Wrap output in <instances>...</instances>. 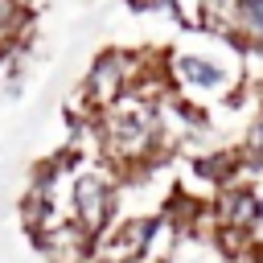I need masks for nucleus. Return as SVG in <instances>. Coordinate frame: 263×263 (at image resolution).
Returning <instances> with one entry per match:
<instances>
[{"label": "nucleus", "mask_w": 263, "mask_h": 263, "mask_svg": "<svg viewBox=\"0 0 263 263\" xmlns=\"http://www.w3.org/2000/svg\"><path fill=\"white\" fill-rule=\"evenodd\" d=\"M238 156H242V177H247V168L263 173V103H259L255 119H251V123H247V132H242Z\"/></svg>", "instance_id": "obj_9"}, {"label": "nucleus", "mask_w": 263, "mask_h": 263, "mask_svg": "<svg viewBox=\"0 0 263 263\" xmlns=\"http://www.w3.org/2000/svg\"><path fill=\"white\" fill-rule=\"evenodd\" d=\"M37 247L45 255V263H90V251H95V238L70 218V222H58V226H45L37 234Z\"/></svg>", "instance_id": "obj_6"}, {"label": "nucleus", "mask_w": 263, "mask_h": 263, "mask_svg": "<svg viewBox=\"0 0 263 263\" xmlns=\"http://www.w3.org/2000/svg\"><path fill=\"white\" fill-rule=\"evenodd\" d=\"M214 226L218 230H238V234H255L263 226V193L234 181V185H222L218 197H214Z\"/></svg>", "instance_id": "obj_4"}, {"label": "nucleus", "mask_w": 263, "mask_h": 263, "mask_svg": "<svg viewBox=\"0 0 263 263\" xmlns=\"http://www.w3.org/2000/svg\"><path fill=\"white\" fill-rule=\"evenodd\" d=\"M197 33L238 45V0H197Z\"/></svg>", "instance_id": "obj_7"}, {"label": "nucleus", "mask_w": 263, "mask_h": 263, "mask_svg": "<svg viewBox=\"0 0 263 263\" xmlns=\"http://www.w3.org/2000/svg\"><path fill=\"white\" fill-rule=\"evenodd\" d=\"M148 66H152V58L144 53V49H127V45H107L103 53H95V62L86 66V74H82V95L95 103V111H103V107H111L123 90H132L144 74H148Z\"/></svg>", "instance_id": "obj_3"}, {"label": "nucleus", "mask_w": 263, "mask_h": 263, "mask_svg": "<svg viewBox=\"0 0 263 263\" xmlns=\"http://www.w3.org/2000/svg\"><path fill=\"white\" fill-rule=\"evenodd\" d=\"M189 230L177 222L173 210H160L152 218H140V247H136V263H173L181 251V238Z\"/></svg>", "instance_id": "obj_5"}, {"label": "nucleus", "mask_w": 263, "mask_h": 263, "mask_svg": "<svg viewBox=\"0 0 263 263\" xmlns=\"http://www.w3.org/2000/svg\"><path fill=\"white\" fill-rule=\"evenodd\" d=\"M70 218L99 238L119 222V189L111 177V164L103 156H74V185H70Z\"/></svg>", "instance_id": "obj_2"}, {"label": "nucleus", "mask_w": 263, "mask_h": 263, "mask_svg": "<svg viewBox=\"0 0 263 263\" xmlns=\"http://www.w3.org/2000/svg\"><path fill=\"white\" fill-rule=\"evenodd\" d=\"M242 45H230V41H214V53L210 49H164L160 58V70L168 78V86L197 103V107H210V103H230L242 86Z\"/></svg>", "instance_id": "obj_1"}, {"label": "nucleus", "mask_w": 263, "mask_h": 263, "mask_svg": "<svg viewBox=\"0 0 263 263\" xmlns=\"http://www.w3.org/2000/svg\"><path fill=\"white\" fill-rule=\"evenodd\" d=\"M238 45L242 53H263V0H238Z\"/></svg>", "instance_id": "obj_8"}, {"label": "nucleus", "mask_w": 263, "mask_h": 263, "mask_svg": "<svg viewBox=\"0 0 263 263\" xmlns=\"http://www.w3.org/2000/svg\"><path fill=\"white\" fill-rule=\"evenodd\" d=\"M234 263H263V247H259V242L251 238V242H247V247H242V251L234 255Z\"/></svg>", "instance_id": "obj_10"}]
</instances>
